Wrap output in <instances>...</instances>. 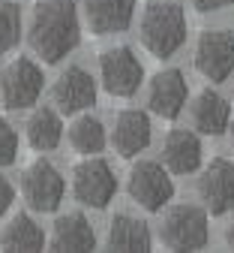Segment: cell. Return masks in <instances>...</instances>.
<instances>
[{
	"label": "cell",
	"instance_id": "7",
	"mask_svg": "<svg viewBox=\"0 0 234 253\" xmlns=\"http://www.w3.org/2000/svg\"><path fill=\"white\" fill-rule=\"evenodd\" d=\"M126 190L144 211H162L174 199L171 172L162 163H156V160H138L135 166H132Z\"/></svg>",
	"mask_w": 234,
	"mask_h": 253
},
{
	"label": "cell",
	"instance_id": "15",
	"mask_svg": "<svg viewBox=\"0 0 234 253\" xmlns=\"http://www.w3.org/2000/svg\"><path fill=\"white\" fill-rule=\"evenodd\" d=\"M111 145L126 160L141 154L150 145V118H147V112H141V109L120 112L117 121H114V130H111Z\"/></svg>",
	"mask_w": 234,
	"mask_h": 253
},
{
	"label": "cell",
	"instance_id": "6",
	"mask_svg": "<svg viewBox=\"0 0 234 253\" xmlns=\"http://www.w3.org/2000/svg\"><path fill=\"white\" fill-rule=\"evenodd\" d=\"M21 196L33 211L51 214V211L60 208L63 196H66V181H63V175L57 172L54 163L39 157V160H33L21 175Z\"/></svg>",
	"mask_w": 234,
	"mask_h": 253
},
{
	"label": "cell",
	"instance_id": "5",
	"mask_svg": "<svg viewBox=\"0 0 234 253\" xmlns=\"http://www.w3.org/2000/svg\"><path fill=\"white\" fill-rule=\"evenodd\" d=\"M45 87V76L42 67L30 57H15L12 63H6L0 73V97L3 106L18 112V109H30L39 100V93Z\"/></svg>",
	"mask_w": 234,
	"mask_h": 253
},
{
	"label": "cell",
	"instance_id": "27",
	"mask_svg": "<svg viewBox=\"0 0 234 253\" xmlns=\"http://www.w3.org/2000/svg\"><path fill=\"white\" fill-rule=\"evenodd\" d=\"M228 130H231V145H234V121H231V126H228Z\"/></svg>",
	"mask_w": 234,
	"mask_h": 253
},
{
	"label": "cell",
	"instance_id": "16",
	"mask_svg": "<svg viewBox=\"0 0 234 253\" xmlns=\"http://www.w3.org/2000/svg\"><path fill=\"white\" fill-rule=\"evenodd\" d=\"M51 250H63V253H78V250H93L96 247V232L90 226V220L78 211L63 214L54 220L51 226V238H48Z\"/></svg>",
	"mask_w": 234,
	"mask_h": 253
},
{
	"label": "cell",
	"instance_id": "26",
	"mask_svg": "<svg viewBox=\"0 0 234 253\" xmlns=\"http://www.w3.org/2000/svg\"><path fill=\"white\" fill-rule=\"evenodd\" d=\"M225 241H228V247L234 250V223H231V226L225 229Z\"/></svg>",
	"mask_w": 234,
	"mask_h": 253
},
{
	"label": "cell",
	"instance_id": "17",
	"mask_svg": "<svg viewBox=\"0 0 234 253\" xmlns=\"http://www.w3.org/2000/svg\"><path fill=\"white\" fill-rule=\"evenodd\" d=\"M189 115H192V124H195L198 133H204V136H222L228 130V121H231V106H228V100L222 97V93L201 90L192 100Z\"/></svg>",
	"mask_w": 234,
	"mask_h": 253
},
{
	"label": "cell",
	"instance_id": "19",
	"mask_svg": "<svg viewBox=\"0 0 234 253\" xmlns=\"http://www.w3.org/2000/svg\"><path fill=\"white\" fill-rule=\"evenodd\" d=\"M0 247L3 250H21V253L42 250L45 247V232L30 214L21 211L3 226V232H0Z\"/></svg>",
	"mask_w": 234,
	"mask_h": 253
},
{
	"label": "cell",
	"instance_id": "13",
	"mask_svg": "<svg viewBox=\"0 0 234 253\" xmlns=\"http://www.w3.org/2000/svg\"><path fill=\"white\" fill-rule=\"evenodd\" d=\"M201 157H204V148H201V139H198L192 130H168L162 142V166L168 169L171 175H189L201 166Z\"/></svg>",
	"mask_w": 234,
	"mask_h": 253
},
{
	"label": "cell",
	"instance_id": "14",
	"mask_svg": "<svg viewBox=\"0 0 234 253\" xmlns=\"http://www.w3.org/2000/svg\"><path fill=\"white\" fill-rule=\"evenodd\" d=\"M135 0H84V18L96 37L123 34L132 24Z\"/></svg>",
	"mask_w": 234,
	"mask_h": 253
},
{
	"label": "cell",
	"instance_id": "20",
	"mask_svg": "<svg viewBox=\"0 0 234 253\" xmlns=\"http://www.w3.org/2000/svg\"><path fill=\"white\" fill-rule=\"evenodd\" d=\"M27 142L33 151H54L63 139V124H60V115L54 109H36L30 118H27Z\"/></svg>",
	"mask_w": 234,
	"mask_h": 253
},
{
	"label": "cell",
	"instance_id": "4",
	"mask_svg": "<svg viewBox=\"0 0 234 253\" xmlns=\"http://www.w3.org/2000/svg\"><path fill=\"white\" fill-rule=\"evenodd\" d=\"M72 193L81 205L102 211L117 193V175L102 157H84L72 166Z\"/></svg>",
	"mask_w": 234,
	"mask_h": 253
},
{
	"label": "cell",
	"instance_id": "18",
	"mask_svg": "<svg viewBox=\"0 0 234 253\" xmlns=\"http://www.w3.org/2000/svg\"><path fill=\"white\" fill-rule=\"evenodd\" d=\"M150 244H153V235H150V226L144 223L141 217L114 214L111 226H108V247L111 250L144 253V250H150Z\"/></svg>",
	"mask_w": 234,
	"mask_h": 253
},
{
	"label": "cell",
	"instance_id": "1",
	"mask_svg": "<svg viewBox=\"0 0 234 253\" xmlns=\"http://www.w3.org/2000/svg\"><path fill=\"white\" fill-rule=\"evenodd\" d=\"M27 42L45 63H60L81 42L78 6L72 0H39L30 12Z\"/></svg>",
	"mask_w": 234,
	"mask_h": 253
},
{
	"label": "cell",
	"instance_id": "24",
	"mask_svg": "<svg viewBox=\"0 0 234 253\" xmlns=\"http://www.w3.org/2000/svg\"><path fill=\"white\" fill-rule=\"evenodd\" d=\"M12 202H15V187H12L3 175H0V217L12 208Z\"/></svg>",
	"mask_w": 234,
	"mask_h": 253
},
{
	"label": "cell",
	"instance_id": "10",
	"mask_svg": "<svg viewBox=\"0 0 234 253\" xmlns=\"http://www.w3.org/2000/svg\"><path fill=\"white\" fill-rule=\"evenodd\" d=\"M198 196H201L204 208L216 217L234 211V163L225 157L210 160L198 178Z\"/></svg>",
	"mask_w": 234,
	"mask_h": 253
},
{
	"label": "cell",
	"instance_id": "22",
	"mask_svg": "<svg viewBox=\"0 0 234 253\" xmlns=\"http://www.w3.org/2000/svg\"><path fill=\"white\" fill-rule=\"evenodd\" d=\"M21 40V9L12 0H0V57L12 51Z\"/></svg>",
	"mask_w": 234,
	"mask_h": 253
},
{
	"label": "cell",
	"instance_id": "3",
	"mask_svg": "<svg viewBox=\"0 0 234 253\" xmlns=\"http://www.w3.org/2000/svg\"><path fill=\"white\" fill-rule=\"evenodd\" d=\"M159 238L171 250H201L210 238L207 229V214L198 205H174L165 211Z\"/></svg>",
	"mask_w": 234,
	"mask_h": 253
},
{
	"label": "cell",
	"instance_id": "9",
	"mask_svg": "<svg viewBox=\"0 0 234 253\" xmlns=\"http://www.w3.org/2000/svg\"><path fill=\"white\" fill-rule=\"evenodd\" d=\"M192 60L207 82H228L234 76V37L225 30H204L195 42Z\"/></svg>",
	"mask_w": 234,
	"mask_h": 253
},
{
	"label": "cell",
	"instance_id": "23",
	"mask_svg": "<svg viewBox=\"0 0 234 253\" xmlns=\"http://www.w3.org/2000/svg\"><path fill=\"white\" fill-rule=\"evenodd\" d=\"M18 160V133L12 130V124L0 118V169L12 166Z\"/></svg>",
	"mask_w": 234,
	"mask_h": 253
},
{
	"label": "cell",
	"instance_id": "21",
	"mask_svg": "<svg viewBox=\"0 0 234 253\" xmlns=\"http://www.w3.org/2000/svg\"><path fill=\"white\" fill-rule=\"evenodd\" d=\"M105 126H102V121L99 118H93V115H81V118H75L72 121V126H69V145L78 151V154H99L105 148Z\"/></svg>",
	"mask_w": 234,
	"mask_h": 253
},
{
	"label": "cell",
	"instance_id": "8",
	"mask_svg": "<svg viewBox=\"0 0 234 253\" xmlns=\"http://www.w3.org/2000/svg\"><path fill=\"white\" fill-rule=\"evenodd\" d=\"M99 79H102V87L111 93V97H135L141 82H144V67L135 57V51L126 45H114L108 51H102L99 57Z\"/></svg>",
	"mask_w": 234,
	"mask_h": 253
},
{
	"label": "cell",
	"instance_id": "2",
	"mask_svg": "<svg viewBox=\"0 0 234 253\" xmlns=\"http://www.w3.org/2000/svg\"><path fill=\"white\" fill-rule=\"evenodd\" d=\"M138 40L159 60L180 51V45L186 42L183 9L177 3H171V0H150L141 12V21H138Z\"/></svg>",
	"mask_w": 234,
	"mask_h": 253
},
{
	"label": "cell",
	"instance_id": "12",
	"mask_svg": "<svg viewBox=\"0 0 234 253\" xmlns=\"http://www.w3.org/2000/svg\"><path fill=\"white\" fill-rule=\"evenodd\" d=\"M189 100V84L180 70H162L153 76L150 90H147V106L165 121H174Z\"/></svg>",
	"mask_w": 234,
	"mask_h": 253
},
{
	"label": "cell",
	"instance_id": "11",
	"mask_svg": "<svg viewBox=\"0 0 234 253\" xmlns=\"http://www.w3.org/2000/svg\"><path fill=\"white\" fill-rule=\"evenodd\" d=\"M51 103L60 115H78L96 103V82L84 67H66L51 87Z\"/></svg>",
	"mask_w": 234,
	"mask_h": 253
},
{
	"label": "cell",
	"instance_id": "25",
	"mask_svg": "<svg viewBox=\"0 0 234 253\" xmlns=\"http://www.w3.org/2000/svg\"><path fill=\"white\" fill-rule=\"evenodd\" d=\"M228 3H231V0H192V6L198 12H216V9H222Z\"/></svg>",
	"mask_w": 234,
	"mask_h": 253
}]
</instances>
